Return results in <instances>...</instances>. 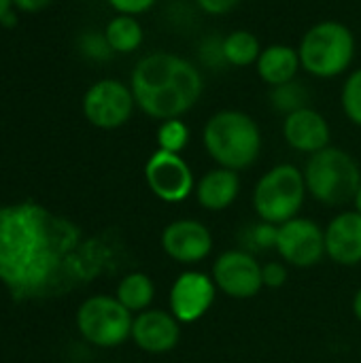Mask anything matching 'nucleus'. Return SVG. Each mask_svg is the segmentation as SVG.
Masks as SVG:
<instances>
[{
  "label": "nucleus",
  "instance_id": "f257e3e1",
  "mask_svg": "<svg viewBox=\"0 0 361 363\" xmlns=\"http://www.w3.org/2000/svg\"><path fill=\"white\" fill-rule=\"evenodd\" d=\"M109 257L100 238L40 204L0 206V285L17 302L64 296L94 281Z\"/></svg>",
  "mask_w": 361,
  "mask_h": 363
},
{
  "label": "nucleus",
  "instance_id": "f03ea898",
  "mask_svg": "<svg viewBox=\"0 0 361 363\" xmlns=\"http://www.w3.org/2000/svg\"><path fill=\"white\" fill-rule=\"evenodd\" d=\"M136 106L151 119H179L196 106L204 91V79L189 60L155 51L138 60L130 77Z\"/></svg>",
  "mask_w": 361,
  "mask_h": 363
},
{
  "label": "nucleus",
  "instance_id": "7ed1b4c3",
  "mask_svg": "<svg viewBox=\"0 0 361 363\" xmlns=\"http://www.w3.org/2000/svg\"><path fill=\"white\" fill-rule=\"evenodd\" d=\"M202 145L217 166L240 172L257 162L262 153V132L251 115L226 108L211 115L204 123Z\"/></svg>",
  "mask_w": 361,
  "mask_h": 363
},
{
  "label": "nucleus",
  "instance_id": "20e7f679",
  "mask_svg": "<svg viewBox=\"0 0 361 363\" xmlns=\"http://www.w3.org/2000/svg\"><path fill=\"white\" fill-rule=\"evenodd\" d=\"M304 181L311 198L326 206H343L355 200L361 185L360 164L351 153L338 147H326L309 155Z\"/></svg>",
  "mask_w": 361,
  "mask_h": 363
},
{
  "label": "nucleus",
  "instance_id": "39448f33",
  "mask_svg": "<svg viewBox=\"0 0 361 363\" xmlns=\"http://www.w3.org/2000/svg\"><path fill=\"white\" fill-rule=\"evenodd\" d=\"M302 68L317 79H334L349 70L355 57V36L349 26L328 19L309 28L298 45Z\"/></svg>",
  "mask_w": 361,
  "mask_h": 363
},
{
  "label": "nucleus",
  "instance_id": "423d86ee",
  "mask_svg": "<svg viewBox=\"0 0 361 363\" xmlns=\"http://www.w3.org/2000/svg\"><path fill=\"white\" fill-rule=\"evenodd\" d=\"M306 194L304 172L294 164H279L260 177L253 187L251 202L260 221L281 225L294 217H300Z\"/></svg>",
  "mask_w": 361,
  "mask_h": 363
},
{
  "label": "nucleus",
  "instance_id": "0eeeda50",
  "mask_svg": "<svg viewBox=\"0 0 361 363\" xmlns=\"http://www.w3.org/2000/svg\"><path fill=\"white\" fill-rule=\"evenodd\" d=\"M134 315L115 296H91L77 311V330L98 349H115L132 338Z\"/></svg>",
  "mask_w": 361,
  "mask_h": 363
},
{
  "label": "nucleus",
  "instance_id": "6e6552de",
  "mask_svg": "<svg viewBox=\"0 0 361 363\" xmlns=\"http://www.w3.org/2000/svg\"><path fill=\"white\" fill-rule=\"evenodd\" d=\"M136 100L130 85L117 79L96 81L83 96L85 119L100 130H117L130 121Z\"/></svg>",
  "mask_w": 361,
  "mask_h": 363
},
{
  "label": "nucleus",
  "instance_id": "1a4fd4ad",
  "mask_svg": "<svg viewBox=\"0 0 361 363\" xmlns=\"http://www.w3.org/2000/svg\"><path fill=\"white\" fill-rule=\"evenodd\" d=\"M274 251L294 268H313L326 257V230L309 217H294L279 225Z\"/></svg>",
  "mask_w": 361,
  "mask_h": 363
},
{
  "label": "nucleus",
  "instance_id": "9d476101",
  "mask_svg": "<svg viewBox=\"0 0 361 363\" xmlns=\"http://www.w3.org/2000/svg\"><path fill=\"white\" fill-rule=\"evenodd\" d=\"M211 277L217 285V291L232 300H251L264 289L262 264L245 249L223 251L213 262Z\"/></svg>",
  "mask_w": 361,
  "mask_h": 363
},
{
  "label": "nucleus",
  "instance_id": "9b49d317",
  "mask_svg": "<svg viewBox=\"0 0 361 363\" xmlns=\"http://www.w3.org/2000/svg\"><path fill=\"white\" fill-rule=\"evenodd\" d=\"M145 181L155 198L168 204H179L196 189V179L181 153L153 151L145 164Z\"/></svg>",
  "mask_w": 361,
  "mask_h": 363
},
{
  "label": "nucleus",
  "instance_id": "f8f14e48",
  "mask_svg": "<svg viewBox=\"0 0 361 363\" xmlns=\"http://www.w3.org/2000/svg\"><path fill=\"white\" fill-rule=\"evenodd\" d=\"M215 296L217 285L211 274L200 270H185L174 279L170 287V313L179 323H196L211 311Z\"/></svg>",
  "mask_w": 361,
  "mask_h": 363
},
{
  "label": "nucleus",
  "instance_id": "ddd939ff",
  "mask_svg": "<svg viewBox=\"0 0 361 363\" xmlns=\"http://www.w3.org/2000/svg\"><path fill=\"white\" fill-rule=\"evenodd\" d=\"M164 253L181 266H198L213 251V234L198 219H177L160 236Z\"/></svg>",
  "mask_w": 361,
  "mask_h": 363
},
{
  "label": "nucleus",
  "instance_id": "4468645a",
  "mask_svg": "<svg viewBox=\"0 0 361 363\" xmlns=\"http://www.w3.org/2000/svg\"><path fill=\"white\" fill-rule=\"evenodd\" d=\"M134 345L149 355H164L177 349L181 340V323L170 311L149 308L134 317L132 323Z\"/></svg>",
  "mask_w": 361,
  "mask_h": 363
},
{
  "label": "nucleus",
  "instance_id": "2eb2a0df",
  "mask_svg": "<svg viewBox=\"0 0 361 363\" xmlns=\"http://www.w3.org/2000/svg\"><path fill=\"white\" fill-rule=\"evenodd\" d=\"M283 138L291 149L306 153V155H313V153L330 147L332 132H330L328 119L319 111L304 106L300 111L285 115Z\"/></svg>",
  "mask_w": 361,
  "mask_h": 363
},
{
  "label": "nucleus",
  "instance_id": "dca6fc26",
  "mask_svg": "<svg viewBox=\"0 0 361 363\" xmlns=\"http://www.w3.org/2000/svg\"><path fill=\"white\" fill-rule=\"evenodd\" d=\"M326 255L338 266L361 264V215L343 211L326 225Z\"/></svg>",
  "mask_w": 361,
  "mask_h": 363
},
{
  "label": "nucleus",
  "instance_id": "f3484780",
  "mask_svg": "<svg viewBox=\"0 0 361 363\" xmlns=\"http://www.w3.org/2000/svg\"><path fill=\"white\" fill-rule=\"evenodd\" d=\"M194 191H196L198 204L204 211L221 213L236 202V198L240 194V177L236 170L217 166L200 177Z\"/></svg>",
  "mask_w": 361,
  "mask_h": 363
},
{
  "label": "nucleus",
  "instance_id": "a211bd4d",
  "mask_svg": "<svg viewBox=\"0 0 361 363\" xmlns=\"http://www.w3.org/2000/svg\"><path fill=\"white\" fill-rule=\"evenodd\" d=\"M255 68H257L260 79L264 83H268L270 87L289 83L296 79L298 70L302 68L298 47L283 45V43L268 45L262 49V53L255 62Z\"/></svg>",
  "mask_w": 361,
  "mask_h": 363
},
{
  "label": "nucleus",
  "instance_id": "6ab92c4d",
  "mask_svg": "<svg viewBox=\"0 0 361 363\" xmlns=\"http://www.w3.org/2000/svg\"><path fill=\"white\" fill-rule=\"evenodd\" d=\"M115 298L132 313L138 315L143 311H149L155 300V283L145 272H128L119 279Z\"/></svg>",
  "mask_w": 361,
  "mask_h": 363
},
{
  "label": "nucleus",
  "instance_id": "aec40b11",
  "mask_svg": "<svg viewBox=\"0 0 361 363\" xmlns=\"http://www.w3.org/2000/svg\"><path fill=\"white\" fill-rule=\"evenodd\" d=\"M143 26L134 15H117L104 28V38L113 53H132L143 45Z\"/></svg>",
  "mask_w": 361,
  "mask_h": 363
},
{
  "label": "nucleus",
  "instance_id": "412c9836",
  "mask_svg": "<svg viewBox=\"0 0 361 363\" xmlns=\"http://www.w3.org/2000/svg\"><path fill=\"white\" fill-rule=\"evenodd\" d=\"M262 43L260 38L249 32V30H234L223 36V55L228 66L245 68L257 62L262 53Z\"/></svg>",
  "mask_w": 361,
  "mask_h": 363
},
{
  "label": "nucleus",
  "instance_id": "4be33fe9",
  "mask_svg": "<svg viewBox=\"0 0 361 363\" xmlns=\"http://www.w3.org/2000/svg\"><path fill=\"white\" fill-rule=\"evenodd\" d=\"M309 102V91L306 87L300 83V81H289V83H283V85H277L272 87L270 91V104L279 111V113H294V111H300Z\"/></svg>",
  "mask_w": 361,
  "mask_h": 363
},
{
  "label": "nucleus",
  "instance_id": "5701e85b",
  "mask_svg": "<svg viewBox=\"0 0 361 363\" xmlns=\"http://www.w3.org/2000/svg\"><path fill=\"white\" fill-rule=\"evenodd\" d=\"M189 128L187 123L179 117V119H166V121H160V128H157V149L162 151H170V153H181L187 143H189Z\"/></svg>",
  "mask_w": 361,
  "mask_h": 363
},
{
  "label": "nucleus",
  "instance_id": "b1692460",
  "mask_svg": "<svg viewBox=\"0 0 361 363\" xmlns=\"http://www.w3.org/2000/svg\"><path fill=\"white\" fill-rule=\"evenodd\" d=\"M340 104H343V113L347 115V119L361 128V68L353 70L343 83Z\"/></svg>",
  "mask_w": 361,
  "mask_h": 363
},
{
  "label": "nucleus",
  "instance_id": "393cba45",
  "mask_svg": "<svg viewBox=\"0 0 361 363\" xmlns=\"http://www.w3.org/2000/svg\"><path fill=\"white\" fill-rule=\"evenodd\" d=\"M198 55H200V62L211 70H219V68L228 66L226 55H223V36L211 34V36L202 38Z\"/></svg>",
  "mask_w": 361,
  "mask_h": 363
},
{
  "label": "nucleus",
  "instance_id": "a878e982",
  "mask_svg": "<svg viewBox=\"0 0 361 363\" xmlns=\"http://www.w3.org/2000/svg\"><path fill=\"white\" fill-rule=\"evenodd\" d=\"M277 230H279V225H272V223H266V221L253 223L245 232V242L251 249H260V251L274 249L277 247Z\"/></svg>",
  "mask_w": 361,
  "mask_h": 363
},
{
  "label": "nucleus",
  "instance_id": "bb28decb",
  "mask_svg": "<svg viewBox=\"0 0 361 363\" xmlns=\"http://www.w3.org/2000/svg\"><path fill=\"white\" fill-rule=\"evenodd\" d=\"M289 272L283 262H268L262 266V283L268 289H279L287 283Z\"/></svg>",
  "mask_w": 361,
  "mask_h": 363
},
{
  "label": "nucleus",
  "instance_id": "cd10ccee",
  "mask_svg": "<svg viewBox=\"0 0 361 363\" xmlns=\"http://www.w3.org/2000/svg\"><path fill=\"white\" fill-rule=\"evenodd\" d=\"M81 47L89 57H96V60H104L113 53V49L109 47V43L104 38V32L102 34H85L81 40Z\"/></svg>",
  "mask_w": 361,
  "mask_h": 363
},
{
  "label": "nucleus",
  "instance_id": "c85d7f7f",
  "mask_svg": "<svg viewBox=\"0 0 361 363\" xmlns=\"http://www.w3.org/2000/svg\"><path fill=\"white\" fill-rule=\"evenodd\" d=\"M157 0H109V4L119 13V15H140L147 13Z\"/></svg>",
  "mask_w": 361,
  "mask_h": 363
},
{
  "label": "nucleus",
  "instance_id": "c756f323",
  "mask_svg": "<svg viewBox=\"0 0 361 363\" xmlns=\"http://www.w3.org/2000/svg\"><path fill=\"white\" fill-rule=\"evenodd\" d=\"M243 0H196V4L200 6V11H204L206 15H228L232 13Z\"/></svg>",
  "mask_w": 361,
  "mask_h": 363
},
{
  "label": "nucleus",
  "instance_id": "7c9ffc66",
  "mask_svg": "<svg viewBox=\"0 0 361 363\" xmlns=\"http://www.w3.org/2000/svg\"><path fill=\"white\" fill-rule=\"evenodd\" d=\"M13 2L17 4V9H21L26 13H38L51 4V0H13Z\"/></svg>",
  "mask_w": 361,
  "mask_h": 363
},
{
  "label": "nucleus",
  "instance_id": "2f4dec72",
  "mask_svg": "<svg viewBox=\"0 0 361 363\" xmlns=\"http://www.w3.org/2000/svg\"><path fill=\"white\" fill-rule=\"evenodd\" d=\"M351 308H353L355 319L361 323V287L355 291V296H353V304H351Z\"/></svg>",
  "mask_w": 361,
  "mask_h": 363
},
{
  "label": "nucleus",
  "instance_id": "473e14b6",
  "mask_svg": "<svg viewBox=\"0 0 361 363\" xmlns=\"http://www.w3.org/2000/svg\"><path fill=\"white\" fill-rule=\"evenodd\" d=\"M11 2L13 0H0V21L9 15V9H11Z\"/></svg>",
  "mask_w": 361,
  "mask_h": 363
},
{
  "label": "nucleus",
  "instance_id": "72a5a7b5",
  "mask_svg": "<svg viewBox=\"0 0 361 363\" xmlns=\"http://www.w3.org/2000/svg\"><path fill=\"white\" fill-rule=\"evenodd\" d=\"M353 206H355V211L361 215V185L360 189H357V194H355V200H353Z\"/></svg>",
  "mask_w": 361,
  "mask_h": 363
}]
</instances>
